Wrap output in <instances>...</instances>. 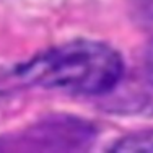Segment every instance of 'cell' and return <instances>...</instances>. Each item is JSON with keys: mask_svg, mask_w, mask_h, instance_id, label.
<instances>
[{"mask_svg": "<svg viewBox=\"0 0 153 153\" xmlns=\"http://www.w3.org/2000/svg\"><path fill=\"white\" fill-rule=\"evenodd\" d=\"M150 2H153V0H150Z\"/></svg>", "mask_w": 153, "mask_h": 153, "instance_id": "obj_4", "label": "cell"}, {"mask_svg": "<svg viewBox=\"0 0 153 153\" xmlns=\"http://www.w3.org/2000/svg\"><path fill=\"white\" fill-rule=\"evenodd\" d=\"M117 152H153V132H143L138 135L122 138L114 145Z\"/></svg>", "mask_w": 153, "mask_h": 153, "instance_id": "obj_2", "label": "cell"}, {"mask_svg": "<svg viewBox=\"0 0 153 153\" xmlns=\"http://www.w3.org/2000/svg\"><path fill=\"white\" fill-rule=\"evenodd\" d=\"M117 51L96 41H72L21 64L12 76L21 85L96 96L111 91L122 78Z\"/></svg>", "mask_w": 153, "mask_h": 153, "instance_id": "obj_1", "label": "cell"}, {"mask_svg": "<svg viewBox=\"0 0 153 153\" xmlns=\"http://www.w3.org/2000/svg\"><path fill=\"white\" fill-rule=\"evenodd\" d=\"M143 74H145V83H147L148 94H150V100L153 103V46L148 49L147 56H145Z\"/></svg>", "mask_w": 153, "mask_h": 153, "instance_id": "obj_3", "label": "cell"}]
</instances>
